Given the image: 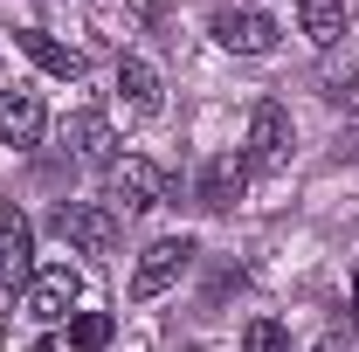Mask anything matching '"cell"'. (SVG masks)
<instances>
[{
	"label": "cell",
	"mask_w": 359,
	"mask_h": 352,
	"mask_svg": "<svg viewBox=\"0 0 359 352\" xmlns=\"http://www.w3.org/2000/svg\"><path fill=\"white\" fill-rule=\"evenodd\" d=\"M0 276L21 283V290L35 283V228L14 201H0Z\"/></svg>",
	"instance_id": "52a82bcc"
},
{
	"label": "cell",
	"mask_w": 359,
	"mask_h": 352,
	"mask_svg": "<svg viewBox=\"0 0 359 352\" xmlns=\"http://www.w3.org/2000/svg\"><path fill=\"white\" fill-rule=\"evenodd\" d=\"M290 339H283V325L276 318H249L242 325V352H283Z\"/></svg>",
	"instance_id": "9a60e30c"
},
{
	"label": "cell",
	"mask_w": 359,
	"mask_h": 352,
	"mask_svg": "<svg viewBox=\"0 0 359 352\" xmlns=\"http://www.w3.org/2000/svg\"><path fill=\"white\" fill-rule=\"evenodd\" d=\"M290 145H297V125H290V111L263 97V104L249 111V138H242V166H249V180L283 173V166H290Z\"/></svg>",
	"instance_id": "6da1fadb"
},
{
	"label": "cell",
	"mask_w": 359,
	"mask_h": 352,
	"mask_svg": "<svg viewBox=\"0 0 359 352\" xmlns=\"http://www.w3.org/2000/svg\"><path fill=\"white\" fill-rule=\"evenodd\" d=\"M297 21H304V35L318 48H332L346 35V0H297Z\"/></svg>",
	"instance_id": "4fadbf2b"
},
{
	"label": "cell",
	"mask_w": 359,
	"mask_h": 352,
	"mask_svg": "<svg viewBox=\"0 0 359 352\" xmlns=\"http://www.w3.org/2000/svg\"><path fill=\"white\" fill-rule=\"evenodd\" d=\"M325 104L332 111H359V69L353 76H325Z\"/></svg>",
	"instance_id": "2e32d148"
},
{
	"label": "cell",
	"mask_w": 359,
	"mask_h": 352,
	"mask_svg": "<svg viewBox=\"0 0 359 352\" xmlns=\"http://www.w3.org/2000/svg\"><path fill=\"white\" fill-rule=\"evenodd\" d=\"M14 42H21V55H35L48 76H62V83H76L90 62H83V48H69V42H55L48 28H14Z\"/></svg>",
	"instance_id": "30bf717a"
},
{
	"label": "cell",
	"mask_w": 359,
	"mask_h": 352,
	"mask_svg": "<svg viewBox=\"0 0 359 352\" xmlns=\"http://www.w3.org/2000/svg\"><path fill=\"white\" fill-rule=\"evenodd\" d=\"M69 152H76L83 166H104V173H111V166H118L111 118H104V111H76V118H69Z\"/></svg>",
	"instance_id": "8fae6325"
},
{
	"label": "cell",
	"mask_w": 359,
	"mask_h": 352,
	"mask_svg": "<svg viewBox=\"0 0 359 352\" xmlns=\"http://www.w3.org/2000/svg\"><path fill=\"white\" fill-rule=\"evenodd\" d=\"M0 145H42V97L35 90H0Z\"/></svg>",
	"instance_id": "9c48e42d"
},
{
	"label": "cell",
	"mask_w": 359,
	"mask_h": 352,
	"mask_svg": "<svg viewBox=\"0 0 359 352\" xmlns=\"http://www.w3.org/2000/svg\"><path fill=\"white\" fill-rule=\"evenodd\" d=\"M325 352H332V346H325Z\"/></svg>",
	"instance_id": "ac0fdd59"
},
{
	"label": "cell",
	"mask_w": 359,
	"mask_h": 352,
	"mask_svg": "<svg viewBox=\"0 0 359 352\" xmlns=\"http://www.w3.org/2000/svg\"><path fill=\"white\" fill-rule=\"evenodd\" d=\"M111 332H118L111 311H76V318H69V346H76V352H104Z\"/></svg>",
	"instance_id": "5bb4252c"
},
{
	"label": "cell",
	"mask_w": 359,
	"mask_h": 352,
	"mask_svg": "<svg viewBox=\"0 0 359 352\" xmlns=\"http://www.w3.org/2000/svg\"><path fill=\"white\" fill-rule=\"evenodd\" d=\"M353 332H359V276H353Z\"/></svg>",
	"instance_id": "e0dca14e"
},
{
	"label": "cell",
	"mask_w": 359,
	"mask_h": 352,
	"mask_svg": "<svg viewBox=\"0 0 359 352\" xmlns=\"http://www.w3.org/2000/svg\"><path fill=\"white\" fill-rule=\"evenodd\" d=\"M118 97H125V111H138V118H159V111H166V83H159V69L138 62V55L118 62Z\"/></svg>",
	"instance_id": "7c38bea8"
},
{
	"label": "cell",
	"mask_w": 359,
	"mask_h": 352,
	"mask_svg": "<svg viewBox=\"0 0 359 352\" xmlns=\"http://www.w3.org/2000/svg\"><path fill=\"white\" fill-rule=\"evenodd\" d=\"M76 269H35V283H28V318L35 325H55V318H69V304H76Z\"/></svg>",
	"instance_id": "ba28073f"
},
{
	"label": "cell",
	"mask_w": 359,
	"mask_h": 352,
	"mask_svg": "<svg viewBox=\"0 0 359 352\" xmlns=\"http://www.w3.org/2000/svg\"><path fill=\"white\" fill-rule=\"evenodd\" d=\"M55 228H62V242H76L83 256H118V208L111 201H62L55 208Z\"/></svg>",
	"instance_id": "3957f363"
},
{
	"label": "cell",
	"mask_w": 359,
	"mask_h": 352,
	"mask_svg": "<svg viewBox=\"0 0 359 352\" xmlns=\"http://www.w3.org/2000/svg\"><path fill=\"white\" fill-rule=\"evenodd\" d=\"M276 35H283V28L269 21L263 7H222V14H215V42H222L228 55H269Z\"/></svg>",
	"instance_id": "5b68a950"
},
{
	"label": "cell",
	"mask_w": 359,
	"mask_h": 352,
	"mask_svg": "<svg viewBox=\"0 0 359 352\" xmlns=\"http://www.w3.org/2000/svg\"><path fill=\"white\" fill-rule=\"evenodd\" d=\"M194 256H201L194 235H166V242H152V249L138 256V269H132V297H159V290H173Z\"/></svg>",
	"instance_id": "277c9868"
},
{
	"label": "cell",
	"mask_w": 359,
	"mask_h": 352,
	"mask_svg": "<svg viewBox=\"0 0 359 352\" xmlns=\"http://www.w3.org/2000/svg\"><path fill=\"white\" fill-rule=\"evenodd\" d=\"M166 201H173V173H166L159 159H138V152H125V159L111 166V208L145 215V208H166Z\"/></svg>",
	"instance_id": "7a4b0ae2"
},
{
	"label": "cell",
	"mask_w": 359,
	"mask_h": 352,
	"mask_svg": "<svg viewBox=\"0 0 359 352\" xmlns=\"http://www.w3.org/2000/svg\"><path fill=\"white\" fill-rule=\"evenodd\" d=\"M242 194H249V166H242V152H215V159L201 166V180H194V201H201L208 215H228Z\"/></svg>",
	"instance_id": "8992f818"
}]
</instances>
